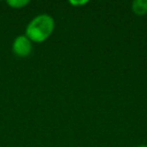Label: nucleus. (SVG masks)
<instances>
[{
  "label": "nucleus",
  "instance_id": "f257e3e1",
  "mask_svg": "<svg viewBox=\"0 0 147 147\" xmlns=\"http://www.w3.org/2000/svg\"><path fill=\"white\" fill-rule=\"evenodd\" d=\"M55 28L53 18L49 14H39L28 23L25 35L34 42H42L53 33Z\"/></svg>",
  "mask_w": 147,
  "mask_h": 147
},
{
  "label": "nucleus",
  "instance_id": "423d86ee",
  "mask_svg": "<svg viewBox=\"0 0 147 147\" xmlns=\"http://www.w3.org/2000/svg\"><path fill=\"white\" fill-rule=\"evenodd\" d=\"M138 147H147V145H139Z\"/></svg>",
  "mask_w": 147,
  "mask_h": 147
},
{
  "label": "nucleus",
  "instance_id": "7ed1b4c3",
  "mask_svg": "<svg viewBox=\"0 0 147 147\" xmlns=\"http://www.w3.org/2000/svg\"><path fill=\"white\" fill-rule=\"evenodd\" d=\"M132 10L137 15H144L147 13V0H135L132 2Z\"/></svg>",
  "mask_w": 147,
  "mask_h": 147
},
{
  "label": "nucleus",
  "instance_id": "f03ea898",
  "mask_svg": "<svg viewBox=\"0 0 147 147\" xmlns=\"http://www.w3.org/2000/svg\"><path fill=\"white\" fill-rule=\"evenodd\" d=\"M12 51L17 57H26L32 51V42L26 35H18L13 40Z\"/></svg>",
  "mask_w": 147,
  "mask_h": 147
},
{
  "label": "nucleus",
  "instance_id": "39448f33",
  "mask_svg": "<svg viewBox=\"0 0 147 147\" xmlns=\"http://www.w3.org/2000/svg\"><path fill=\"white\" fill-rule=\"evenodd\" d=\"M71 4H75V5H78V4H85L86 3V1H81V2H78V1H76V2H74V1H71Z\"/></svg>",
  "mask_w": 147,
  "mask_h": 147
},
{
  "label": "nucleus",
  "instance_id": "20e7f679",
  "mask_svg": "<svg viewBox=\"0 0 147 147\" xmlns=\"http://www.w3.org/2000/svg\"><path fill=\"white\" fill-rule=\"evenodd\" d=\"M7 4L12 8H23L24 6H26L27 4H29V0H8Z\"/></svg>",
  "mask_w": 147,
  "mask_h": 147
}]
</instances>
